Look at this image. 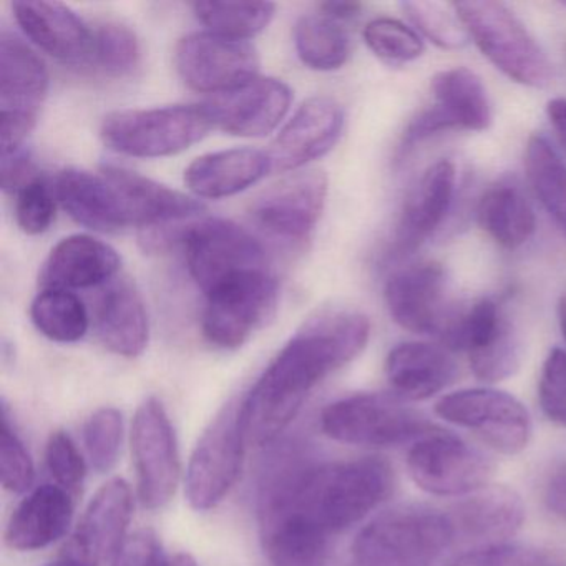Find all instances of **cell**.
<instances>
[{
    "label": "cell",
    "instance_id": "1",
    "mask_svg": "<svg viewBox=\"0 0 566 566\" xmlns=\"http://www.w3.org/2000/svg\"><path fill=\"white\" fill-rule=\"evenodd\" d=\"M394 490V470L376 457L316 465L297 447L273 453L258 486L260 535H287L329 545Z\"/></svg>",
    "mask_w": 566,
    "mask_h": 566
},
{
    "label": "cell",
    "instance_id": "2",
    "mask_svg": "<svg viewBox=\"0 0 566 566\" xmlns=\"http://www.w3.org/2000/svg\"><path fill=\"white\" fill-rule=\"evenodd\" d=\"M369 336V319L359 313L337 311L310 321L243 397L248 442H276L317 384L356 359Z\"/></svg>",
    "mask_w": 566,
    "mask_h": 566
},
{
    "label": "cell",
    "instance_id": "3",
    "mask_svg": "<svg viewBox=\"0 0 566 566\" xmlns=\"http://www.w3.org/2000/svg\"><path fill=\"white\" fill-rule=\"evenodd\" d=\"M455 543L446 510L407 503L377 515L350 545L349 566H433Z\"/></svg>",
    "mask_w": 566,
    "mask_h": 566
},
{
    "label": "cell",
    "instance_id": "4",
    "mask_svg": "<svg viewBox=\"0 0 566 566\" xmlns=\"http://www.w3.org/2000/svg\"><path fill=\"white\" fill-rule=\"evenodd\" d=\"M470 39L506 77L525 87L543 88L553 78L552 64L520 19L502 2H457Z\"/></svg>",
    "mask_w": 566,
    "mask_h": 566
},
{
    "label": "cell",
    "instance_id": "5",
    "mask_svg": "<svg viewBox=\"0 0 566 566\" xmlns=\"http://www.w3.org/2000/svg\"><path fill=\"white\" fill-rule=\"evenodd\" d=\"M214 128L207 105H174L150 111H120L102 122L104 144L117 154L160 158L181 154Z\"/></svg>",
    "mask_w": 566,
    "mask_h": 566
},
{
    "label": "cell",
    "instance_id": "6",
    "mask_svg": "<svg viewBox=\"0 0 566 566\" xmlns=\"http://www.w3.org/2000/svg\"><path fill=\"white\" fill-rule=\"evenodd\" d=\"M407 402L397 394H356L329 403L321 416V427L337 442L377 449L433 433L429 420Z\"/></svg>",
    "mask_w": 566,
    "mask_h": 566
},
{
    "label": "cell",
    "instance_id": "7",
    "mask_svg": "<svg viewBox=\"0 0 566 566\" xmlns=\"http://www.w3.org/2000/svg\"><path fill=\"white\" fill-rule=\"evenodd\" d=\"M247 443L243 399L231 400L211 420L191 453L185 490L195 510L214 509L230 493L243 469Z\"/></svg>",
    "mask_w": 566,
    "mask_h": 566
},
{
    "label": "cell",
    "instance_id": "8",
    "mask_svg": "<svg viewBox=\"0 0 566 566\" xmlns=\"http://www.w3.org/2000/svg\"><path fill=\"white\" fill-rule=\"evenodd\" d=\"M49 92L42 59L14 35L0 39V147L2 155L21 150L34 130Z\"/></svg>",
    "mask_w": 566,
    "mask_h": 566
},
{
    "label": "cell",
    "instance_id": "9",
    "mask_svg": "<svg viewBox=\"0 0 566 566\" xmlns=\"http://www.w3.org/2000/svg\"><path fill=\"white\" fill-rule=\"evenodd\" d=\"M277 296V281L268 270L250 271L224 281L207 294L201 319L203 336L221 349H238L273 317Z\"/></svg>",
    "mask_w": 566,
    "mask_h": 566
},
{
    "label": "cell",
    "instance_id": "10",
    "mask_svg": "<svg viewBox=\"0 0 566 566\" xmlns=\"http://www.w3.org/2000/svg\"><path fill=\"white\" fill-rule=\"evenodd\" d=\"M180 241L188 271L205 294L240 274L266 270V254L260 241L233 221H197L184 231Z\"/></svg>",
    "mask_w": 566,
    "mask_h": 566
},
{
    "label": "cell",
    "instance_id": "11",
    "mask_svg": "<svg viewBox=\"0 0 566 566\" xmlns=\"http://www.w3.org/2000/svg\"><path fill=\"white\" fill-rule=\"evenodd\" d=\"M132 452L142 503L150 510L164 509L177 492L181 465L174 426L157 397H148L135 413Z\"/></svg>",
    "mask_w": 566,
    "mask_h": 566
},
{
    "label": "cell",
    "instance_id": "12",
    "mask_svg": "<svg viewBox=\"0 0 566 566\" xmlns=\"http://www.w3.org/2000/svg\"><path fill=\"white\" fill-rule=\"evenodd\" d=\"M407 469L423 492L465 496L489 485L493 463L482 450L459 437L433 432L413 443L407 457Z\"/></svg>",
    "mask_w": 566,
    "mask_h": 566
},
{
    "label": "cell",
    "instance_id": "13",
    "mask_svg": "<svg viewBox=\"0 0 566 566\" xmlns=\"http://www.w3.org/2000/svg\"><path fill=\"white\" fill-rule=\"evenodd\" d=\"M436 412L447 422L472 430L496 452L515 455L528 446V410L510 394L495 389H463L437 402Z\"/></svg>",
    "mask_w": 566,
    "mask_h": 566
},
{
    "label": "cell",
    "instance_id": "14",
    "mask_svg": "<svg viewBox=\"0 0 566 566\" xmlns=\"http://www.w3.org/2000/svg\"><path fill=\"white\" fill-rule=\"evenodd\" d=\"M175 65L188 87L218 95L256 77L260 55L250 42L201 32L178 42Z\"/></svg>",
    "mask_w": 566,
    "mask_h": 566
},
{
    "label": "cell",
    "instance_id": "15",
    "mask_svg": "<svg viewBox=\"0 0 566 566\" xmlns=\"http://www.w3.org/2000/svg\"><path fill=\"white\" fill-rule=\"evenodd\" d=\"M293 92L284 82L256 77L207 102L214 128L234 137L261 138L276 130L290 112Z\"/></svg>",
    "mask_w": 566,
    "mask_h": 566
},
{
    "label": "cell",
    "instance_id": "16",
    "mask_svg": "<svg viewBox=\"0 0 566 566\" xmlns=\"http://www.w3.org/2000/svg\"><path fill=\"white\" fill-rule=\"evenodd\" d=\"M327 177L306 170L284 178L256 198L251 214L268 233L284 240H304L326 207Z\"/></svg>",
    "mask_w": 566,
    "mask_h": 566
},
{
    "label": "cell",
    "instance_id": "17",
    "mask_svg": "<svg viewBox=\"0 0 566 566\" xmlns=\"http://www.w3.org/2000/svg\"><path fill=\"white\" fill-rule=\"evenodd\" d=\"M446 271L439 263L412 264L387 281V311L394 323L413 334L439 336L453 313L446 311Z\"/></svg>",
    "mask_w": 566,
    "mask_h": 566
},
{
    "label": "cell",
    "instance_id": "18",
    "mask_svg": "<svg viewBox=\"0 0 566 566\" xmlns=\"http://www.w3.org/2000/svg\"><path fill=\"white\" fill-rule=\"evenodd\" d=\"M344 128V112L329 97L304 102L271 145L274 171L300 170L333 150Z\"/></svg>",
    "mask_w": 566,
    "mask_h": 566
},
{
    "label": "cell",
    "instance_id": "19",
    "mask_svg": "<svg viewBox=\"0 0 566 566\" xmlns=\"http://www.w3.org/2000/svg\"><path fill=\"white\" fill-rule=\"evenodd\" d=\"M455 543L473 548L500 545L522 528V496L505 485H486L446 510ZM472 548V549H473Z\"/></svg>",
    "mask_w": 566,
    "mask_h": 566
},
{
    "label": "cell",
    "instance_id": "20",
    "mask_svg": "<svg viewBox=\"0 0 566 566\" xmlns=\"http://www.w3.org/2000/svg\"><path fill=\"white\" fill-rule=\"evenodd\" d=\"M132 513L134 496L130 486L125 480H111L95 493L77 532L62 552L94 566L114 558L127 538L125 533L130 525Z\"/></svg>",
    "mask_w": 566,
    "mask_h": 566
},
{
    "label": "cell",
    "instance_id": "21",
    "mask_svg": "<svg viewBox=\"0 0 566 566\" xmlns=\"http://www.w3.org/2000/svg\"><path fill=\"white\" fill-rule=\"evenodd\" d=\"M102 175L120 195L132 224L142 230H161L171 223L191 221L205 211V205L180 191L171 190L140 174L117 165H104Z\"/></svg>",
    "mask_w": 566,
    "mask_h": 566
},
{
    "label": "cell",
    "instance_id": "22",
    "mask_svg": "<svg viewBox=\"0 0 566 566\" xmlns=\"http://www.w3.org/2000/svg\"><path fill=\"white\" fill-rule=\"evenodd\" d=\"M12 11L22 32L45 54L72 64L91 59L94 32L67 6L21 0L12 4Z\"/></svg>",
    "mask_w": 566,
    "mask_h": 566
},
{
    "label": "cell",
    "instance_id": "23",
    "mask_svg": "<svg viewBox=\"0 0 566 566\" xmlns=\"http://www.w3.org/2000/svg\"><path fill=\"white\" fill-rule=\"evenodd\" d=\"M457 171L450 160H440L423 171L403 205L394 254H412L446 220L455 195Z\"/></svg>",
    "mask_w": 566,
    "mask_h": 566
},
{
    "label": "cell",
    "instance_id": "24",
    "mask_svg": "<svg viewBox=\"0 0 566 566\" xmlns=\"http://www.w3.org/2000/svg\"><path fill=\"white\" fill-rule=\"evenodd\" d=\"M122 260L111 244L74 234L55 244L42 271L45 290H87L108 283L120 270Z\"/></svg>",
    "mask_w": 566,
    "mask_h": 566
},
{
    "label": "cell",
    "instance_id": "25",
    "mask_svg": "<svg viewBox=\"0 0 566 566\" xmlns=\"http://www.w3.org/2000/svg\"><path fill=\"white\" fill-rule=\"evenodd\" d=\"M54 191L64 210L88 230L114 233L132 224L120 195L104 175L69 168L55 178Z\"/></svg>",
    "mask_w": 566,
    "mask_h": 566
},
{
    "label": "cell",
    "instance_id": "26",
    "mask_svg": "<svg viewBox=\"0 0 566 566\" xmlns=\"http://www.w3.org/2000/svg\"><path fill=\"white\" fill-rule=\"evenodd\" d=\"M386 376L397 396L426 400L455 380L457 363L443 346L403 343L387 356Z\"/></svg>",
    "mask_w": 566,
    "mask_h": 566
},
{
    "label": "cell",
    "instance_id": "27",
    "mask_svg": "<svg viewBox=\"0 0 566 566\" xmlns=\"http://www.w3.org/2000/svg\"><path fill=\"white\" fill-rule=\"evenodd\" d=\"M273 170L270 155L254 148H231L197 158L185 171V184L208 200L234 197Z\"/></svg>",
    "mask_w": 566,
    "mask_h": 566
},
{
    "label": "cell",
    "instance_id": "28",
    "mask_svg": "<svg viewBox=\"0 0 566 566\" xmlns=\"http://www.w3.org/2000/svg\"><path fill=\"white\" fill-rule=\"evenodd\" d=\"M74 503L67 490L57 485L39 486L12 513L6 542L18 552H34L57 542L67 533Z\"/></svg>",
    "mask_w": 566,
    "mask_h": 566
},
{
    "label": "cell",
    "instance_id": "29",
    "mask_svg": "<svg viewBox=\"0 0 566 566\" xmlns=\"http://www.w3.org/2000/svg\"><path fill=\"white\" fill-rule=\"evenodd\" d=\"M95 329L112 353L128 359L144 354L150 326L144 297L134 284L122 280L105 290L95 307Z\"/></svg>",
    "mask_w": 566,
    "mask_h": 566
},
{
    "label": "cell",
    "instance_id": "30",
    "mask_svg": "<svg viewBox=\"0 0 566 566\" xmlns=\"http://www.w3.org/2000/svg\"><path fill=\"white\" fill-rule=\"evenodd\" d=\"M480 228L506 250H516L536 230L535 211L522 188L513 181L492 185L480 198L476 208Z\"/></svg>",
    "mask_w": 566,
    "mask_h": 566
},
{
    "label": "cell",
    "instance_id": "31",
    "mask_svg": "<svg viewBox=\"0 0 566 566\" xmlns=\"http://www.w3.org/2000/svg\"><path fill=\"white\" fill-rule=\"evenodd\" d=\"M436 104L459 130L483 132L492 125V105L485 85L469 69L439 72L430 82Z\"/></svg>",
    "mask_w": 566,
    "mask_h": 566
},
{
    "label": "cell",
    "instance_id": "32",
    "mask_svg": "<svg viewBox=\"0 0 566 566\" xmlns=\"http://www.w3.org/2000/svg\"><path fill=\"white\" fill-rule=\"evenodd\" d=\"M525 170L539 203L566 234V165L543 135L528 138Z\"/></svg>",
    "mask_w": 566,
    "mask_h": 566
},
{
    "label": "cell",
    "instance_id": "33",
    "mask_svg": "<svg viewBox=\"0 0 566 566\" xmlns=\"http://www.w3.org/2000/svg\"><path fill=\"white\" fill-rule=\"evenodd\" d=\"M294 45L301 62L313 71H337L349 59V35L326 15H304L294 28Z\"/></svg>",
    "mask_w": 566,
    "mask_h": 566
},
{
    "label": "cell",
    "instance_id": "34",
    "mask_svg": "<svg viewBox=\"0 0 566 566\" xmlns=\"http://www.w3.org/2000/svg\"><path fill=\"white\" fill-rule=\"evenodd\" d=\"M34 326L55 343H77L88 331L84 301L65 290H44L31 306Z\"/></svg>",
    "mask_w": 566,
    "mask_h": 566
},
{
    "label": "cell",
    "instance_id": "35",
    "mask_svg": "<svg viewBox=\"0 0 566 566\" xmlns=\"http://www.w3.org/2000/svg\"><path fill=\"white\" fill-rule=\"evenodd\" d=\"M193 11L211 34L248 42L270 25L276 6L270 2H197Z\"/></svg>",
    "mask_w": 566,
    "mask_h": 566
},
{
    "label": "cell",
    "instance_id": "36",
    "mask_svg": "<svg viewBox=\"0 0 566 566\" xmlns=\"http://www.w3.org/2000/svg\"><path fill=\"white\" fill-rule=\"evenodd\" d=\"M509 321L495 301L480 300L462 313L452 314L440 340L446 349L470 356L490 346Z\"/></svg>",
    "mask_w": 566,
    "mask_h": 566
},
{
    "label": "cell",
    "instance_id": "37",
    "mask_svg": "<svg viewBox=\"0 0 566 566\" xmlns=\"http://www.w3.org/2000/svg\"><path fill=\"white\" fill-rule=\"evenodd\" d=\"M402 9L416 31L429 39L437 48L457 51L472 41L457 12L455 4L416 0V2H403Z\"/></svg>",
    "mask_w": 566,
    "mask_h": 566
},
{
    "label": "cell",
    "instance_id": "38",
    "mask_svg": "<svg viewBox=\"0 0 566 566\" xmlns=\"http://www.w3.org/2000/svg\"><path fill=\"white\" fill-rule=\"evenodd\" d=\"M91 59L108 75L130 74L140 62V42L127 25L107 22L92 38Z\"/></svg>",
    "mask_w": 566,
    "mask_h": 566
},
{
    "label": "cell",
    "instance_id": "39",
    "mask_svg": "<svg viewBox=\"0 0 566 566\" xmlns=\"http://www.w3.org/2000/svg\"><path fill=\"white\" fill-rule=\"evenodd\" d=\"M363 35L367 48L389 64H407L422 57L426 52L419 32L396 19H374L366 25Z\"/></svg>",
    "mask_w": 566,
    "mask_h": 566
},
{
    "label": "cell",
    "instance_id": "40",
    "mask_svg": "<svg viewBox=\"0 0 566 566\" xmlns=\"http://www.w3.org/2000/svg\"><path fill=\"white\" fill-rule=\"evenodd\" d=\"M84 437L92 467L98 473L114 469L124 439V419L120 410L104 407L92 413L85 423Z\"/></svg>",
    "mask_w": 566,
    "mask_h": 566
},
{
    "label": "cell",
    "instance_id": "41",
    "mask_svg": "<svg viewBox=\"0 0 566 566\" xmlns=\"http://www.w3.org/2000/svg\"><path fill=\"white\" fill-rule=\"evenodd\" d=\"M0 475L2 485L12 493H24L31 489L35 479L34 462L25 449L21 437L9 422L8 407L2 412V432H0Z\"/></svg>",
    "mask_w": 566,
    "mask_h": 566
},
{
    "label": "cell",
    "instance_id": "42",
    "mask_svg": "<svg viewBox=\"0 0 566 566\" xmlns=\"http://www.w3.org/2000/svg\"><path fill=\"white\" fill-rule=\"evenodd\" d=\"M470 367L483 382H499L512 376L520 366V340L512 323H506L502 333L490 346L470 354Z\"/></svg>",
    "mask_w": 566,
    "mask_h": 566
},
{
    "label": "cell",
    "instance_id": "43",
    "mask_svg": "<svg viewBox=\"0 0 566 566\" xmlns=\"http://www.w3.org/2000/svg\"><path fill=\"white\" fill-rule=\"evenodd\" d=\"M447 566H562V562L535 546L500 543L469 549Z\"/></svg>",
    "mask_w": 566,
    "mask_h": 566
},
{
    "label": "cell",
    "instance_id": "44",
    "mask_svg": "<svg viewBox=\"0 0 566 566\" xmlns=\"http://www.w3.org/2000/svg\"><path fill=\"white\" fill-rule=\"evenodd\" d=\"M15 217L25 234L45 233L55 220V191L42 177L18 191Z\"/></svg>",
    "mask_w": 566,
    "mask_h": 566
},
{
    "label": "cell",
    "instance_id": "45",
    "mask_svg": "<svg viewBox=\"0 0 566 566\" xmlns=\"http://www.w3.org/2000/svg\"><path fill=\"white\" fill-rule=\"evenodd\" d=\"M543 413L552 422L566 427V350L555 347L543 364L538 382Z\"/></svg>",
    "mask_w": 566,
    "mask_h": 566
},
{
    "label": "cell",
    "instance_id": "46",
    "mask_svg": "<svg viewBox=\"0 0 566 566\" xmlns=\"http://www.w3.org/2000/svg\"><path fill=\"white\" fill-rule=\"evenodd\" d=\"M45 460H48L49 472L57 480L62 489H78L87 475L84 457L81 455L74 440L64 430H55L49 437Z\"/></svg>",
    "mask_w": 566,
    "mask_h": 566
},
{
    "label": "cell",
    "instance_id": "47",
    "mask_svg": "<svg viewBox=\"0 0 566 566\" xmlns=\"http://www.w3.org/2000/svg\"><path fill=\"white\" fill-rule=\"evenodd\" d=\"M114 566H170L157 533L150 528L138 530L125 538L114 556Z\"/></svg>",
    "mask_w": 566,
    "mask_h": 566
},
{
    "label": "cell",
    "instance_id": "48",
    "mask_svg": "<svg viewBox=\"0 0 566 566\" xmlns=\"http://www.w3.org/2000/svg\"><path fill=\"white\" fill-rule=\"evenodd\" d=\"M450 130H457V125L453 124L452 118L447 115V112L436 104L433 107L420 112V114L410 122L409 127L403 132L400 151L407 154V151L412 150V148L422 144L427 138Z\"/></svg>",
    "mask_w": 566,
    "mask_h": 566
},
{
    "label": "cell",
    "instance_id": "49",
    "mask_svg": "<svg viewBox=\"0 0 566 566\" xmlns=\"http://www.w3.org/2000/svg\"><path fill=\"white\" fill-rule=\"evenodd\" d=\"M41 177L32 164L31 157L24 151H15L11 155H2V188L6 191L18 193L25 185Z\"/></svg>",
    "mask_w": 566,
    "mask_h": 566
},
{
    "label": "cell",
    "instance_id": "50",
    "mask_svg": "<svg viewBox=\"0 0 566 566\" xmlns=\"http://www.w3.org/2000/svg\"><path fill=\"white\" fill-rule=\"evenodd\" d=\"M545 502L555 515L566 520V463L555 470L546 485Z\"/></svg>",
    "mask_w": 566,
    "mask_h": 566
},
{
    "label": "cell",
    "instance_id": "51",
    "mask_svg": "<svg viewBox=\"0 0 566 566\" xmlns=\"http://www.w3.org/2000/svg\"><path fill=\"white\" fill-rule=\"evenodd\" d=\"M546 115L558 137L559 144L566 151V98H553L546 104Z\"/></svg>",
    "mask_w": 566,
    "mask_h": 566
},
{
    "label": "cell",
    "instance_id": "52",
    "mask_svg": "<svg viewBox=\"0 0 566 566\" xmlns=\"http://www.w3.org/2000/svg\"><path fill=\"white\" fill-rule=\"evenodd\" d=\"M319 9L326 18L340 22L349 21V19L359 15L363 6L357 4V2H326V4H321Z\"/></svg>",
    "mask_w": 566,
    "mask_h": 566
},
{
    "label": "cell",
    "instance_id": "53",
    "mask_svg": "<svg viewBox=\"0 0 566 566\" xmlns=\"http://www.w3.org/2000/svg\"><path fill=\"white\" fill-rule=\"evenodd\" d=\"M48 566H94L91 563L82 562V559L75 558V556L67 555V553L62 552L61 556H59L57 562L52 563V565Z\"/></svg>",
    "mask_w": 566,
    "mask_h": 566
},
{
    "label": "cell",
    "instance_id": "54",
    "mask_svg": "<svg viewBox=\"0 0 566 566\" xmlns=\"http://www.w3.org/2000/svg\"><path fill=\"white\" fill-rule=\"evenodd\" d=\"M558 323L563 339L566 340V291L559 296L558 301Z\"/></svg>",
    "mask_w": 566,
    "mask_h": 566
},
{
    "label": "cell",
    "instance_id": "55",
    "mask_svg": "<svg viewBox=\"0 0 566 566\" xmlns=\"http://www.w3.org/2000/svg\"><path fill=\"white\" fill-rule=\"evenodd\" d=\"M170 566H198V563L190 553H177L170 558Z\"/></svg>",
    "mask_w": 566,
    "mask_h": 566
},
{
    "label": "cell",
    "instance_id": "56",
    "mask_svg": "<svg viewBox=\"0 0 566 566\" xmlns=\"http://www.w3.org/2000/svg\"><path fill=\"white\" fill-rule=\"evenodd\" d=\"M324 566H349V565H347V563H344V565H339V563H337V565H336V563H331L329 559H327L326 565H324Z\"/></svg>",
    "mask_w": 566,
    "mask_h": 566
}]
</instances>
